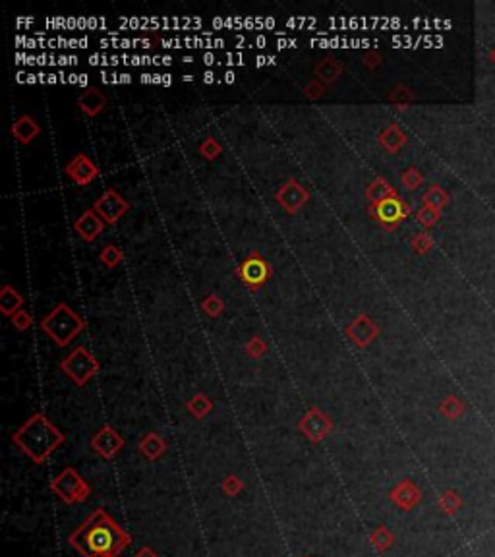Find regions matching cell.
Instances as JSON below:
<instances>
[{"label": "cell", "instance_id": "1", "mask_svg": "<svg viewBox=\"0 0 495 557\" xmlns=\"http://www.w3.org/2000/svg\"><path fill=\"white\" fill-rule=\"evenodd\" d=\"M68 544L84 557H117L132 544V536L105 509H95L68 536Z\"/></svg>", "mask_w": 495, "mask_h": 557}, {"label": "cell", "instance_id": "2", "mask_svg": "<svg viewBox=\"0 0 495 557\" xmlns=\"http://www.w3.org/2000/svg\"><path fill=\"white\" fill-rule=\"evenodd\" d=\"M64 441L62 431L43 412H33L12 436V443L35 464L47 461Z\"/></svg>", "mask_w": 495, "mask_h": 557}, {"label": "cell", "instance_id": "3", "mask_svg": "<svg viewBox=\"0 0 495 557\" xmlns=\"http://www.w3.org/2000/svg\"><path fill=\"white\" fill-rule=\"evenodd\" d=\"M86 329L84 318L72 310L66 302L56 304L45 318L41 319V331L55 342L58 349L68 347Z\"/></svg>", "mask_w": 495, "mask_h": 557}, {"label": "cell", "instance_id": "4", "mask_svg": "<svg viewBox=\"0 0 495 557\" xmlns=\"http://www.w3.org/2000/svg\"><path fill=\"white\" fill-rule=\"evenodd\" d=\"M51 490L66 505L87 502V497L91 494V488L86 482V478L81 476L76 469H72V467H66L58 476L53 478Z\"/></svg>", "mask_w": 495, "mask_h": 557}, {"label": "cell", "instance_id": "5", "mask_svg": "<svg viewBox=\"0 0 495 557\" xmlns=\"http://www.w3.org/2000/svg\"><path fill=\"white\" fill-rule=\"evenodd\" d=\"M58 368L78 387H84L93 375H97V372L101 370V364L97 362V358L87 351L86 347H76L66 358L58 362Z\"/></svg>", "mask_w": 495, "mask_h": 557}, {"label": "cell", "instance_id": "6", "mask_svg": "<svg viewBox=\"0 0 495 557\" xmlns=\"http://www.w3.org/2000/svg\"><path fill=\"white\" fill-rule=\"evenodd\" d=\"M236 277L240 278L244 287H248L250 290H260L273 277V269L258 250H252V254L236 267Z\"/></svg>", "mask_w": 495, "mask_h": 557}, {"label": "cell", "instance_id": "7", "mask_svg": "<svg viewBox=\"0 0 495 557\" xmlns=\"http://www.w3.org/2000/svg\"><path fill=\"white\" fill-rule=\"evenodd\" d=\"M335 428V422L329 414L323 412L319 406H312L298 420V430L310 443H322L329 438L331 431Z\"/></svg>", "mask_w": 495, "mask_h": 557}, {"label": "cell", "instance_id": "8", "mask_svg": "<svg viewBox=\"0 0 495 557\" xmlns=\"http://www.w3.org/2000/svg\"><path fill=\"white\" fill-rule=\"evenodd\" d=\"M369 215L374 217L383 229L395 231L410 215V206L399 196H393V198L379 201L376 206H369Z\"/></svg>", "mask_w": 495, "mask_h": 557}, {"label": "cell", "instance_id": "9", "mask_svg": "<svg viewBox=\"0 0 495 557\" xmlns=\"http://www.w3.org/2000/svg\"><path fill=\"white\" fill-rule=\"evenodd\" d=\"M93 209L101 215L105 223L117 224L130 211V201L122 198L114 188H109V190H105L99 198L95 199Z\"/></svg>", "mask_w": 495, "mask_h": 557}, {"label": "cell", "instance_id": "10", "mask_svg": "<svg viewBox=\"0 0 495 557\" xmlns=\"http://www.w3.org/2000/svg\"><path fill=\"white\" fill-rule=\"evenodd\" d=\"M89 445L93 449L95 453L99 455L105 461H112L117 457L124 445H126V439L122 438L110 424H105L99 430L95 431L93 438L89 441Z\"/></svg>", "mask_w": 495, "mask_h": 557}, {"label": "cell", "instance_id": "11", "mask_svg": "<svg viewBox=\"0 0 495 557\" xmlns=\"http://www.w3.org/2000/svg\"><path fill=\"white\" fill-rule=\"evenodd\" d=\"M389 502L393 503L395 507L399 511H404V513H410V511H414L422 503V490H420V485L414 482V480H410V478H404V480H401V482H397V484L389 490Z\"/></svg>", "mask_w": 495, "mask_h": 557}, {"label": "cell", "instance_id": "12", "mask_svg": "<svg viewBox=\"0 0 495 557\" xmlns=\"http://www.w3.org/2000/svg\"><path fill=\"white\" fill-rule=\"evenodd\" d=\"M310 198H312L310 192H308L296 178H289V180H286L275 194V199L279 201V206L283 207L289 215L298 213L300 209L310 201Z\"/></svg>", "mask_w": 495, "mask_h": 557}, {"label": "cell", "instance_id": "13", "mask_svg": "<svg viewBox=\"0 0 495 557\" xmlns=\"http://www.w3.org/2000/svg\"><path fill=\"white\" fill-rule=\"evenodd\" d=\"M379 335H381V327L369 318L368 314H360L350 326L346 327V337L356 349H368Z\"/></svg>", "mask_w": 495, "mask_h": 557}, {"label": "cell", "instance_id": "14", "mask_svg": "<svg viewBox=\"0 0 495 557\" xmlns=\"http://www.w3.org/2000/svg\"><path fill=\"white\" fill-rule=\"evenodd\" d=\"M64 173H66V176L74 184H78V186H89L99 176V167L87 157L86 153H78V155H74L66 163Z\"/></svg>", "mask_w": 495, "mask_h": 557}, {"label": "cell", "instance_id": "15", "mask_svg": "<svg viewBox=\"0 0 495 557\" xmlns=\"http://www.w3.org/2000/svg\"><path fill=\"white\" fill-rule=\"evenodd\" d=\"M105 221L101 219V215L95 211V209H86L81 215L76 219L74 223V231L78 232V236L84 242H95V240L101 236L103 229H105Z\"/></svg>", "mask_w": 495, "mask_h": 557}, {"label": "cell", "instance_id": "16", "mask_svg": "<svg viewBox=\"0 0 495 557\" xmlns=\"http://www.w3.org/2000/svg\"><path fill=\"white\" fill-rule=\"evenodd\" d=\"M138 451L151 462L161 461L169 451L165 438L157 434V431H147L140 441H138Z\"/></svg>", "mask_w": 495, "mask_h": 557}, {"label": "cell", "instance_id": "17", "mask_svg": "<svg viewBox=\"0 0 495 557\" xmlns=\"http://www.w3.org/2000/svg\"><path fill=\"white\" fill-rule=\"evenodd\" d=\"M314 74L315 80L322 81L325 88H331V86H335L341 80V76H343V64L338 62L335 56H325V58H322L319 62L315 64Z\"/></svg>", "mask_w": 495, "mask_h": 557}, {"label": "cell", "instance_id": "18", "mask_svg": "<svg viewBox=\"0 0 495 557\" xmlns=\"http://www.w3.org/2000/svg\"><path fill=\"white\" fill-rule=\"evenodd\" d=\"M78 107L79 111L84 112L86 116L95 119V116H99V114L105 111V107H107V97L103 95L97 88H87L84 93H79Z\"/></svg>", "mask_w": 495, "mask_h": 557}, {"label": "cell", "instance_id": "19", "mask_svg": "<svg viewBox=\"0 0 495 557\" xmlns=\"http://www.w3.org/2000/svg\"><path fill=\"white\" fill-rule=\"evenodd\" d=\"M12 135L16 137L18 142L22 145L32 144L33 140L41 134V126L37 124V120L29 116V114H22L20 119L12 124Z\"/></svg>", "mask_w": 495, "mask_h": 557}, {"label": "cell", "instance_id": "20", "mask_svg": "<svg viewBox=\"0 0 495 557\" xmlns=\"http://www.w3.org/2000/svg\"><path fill=\"white\" fill-rule=\"evenodd\" d=\"M25 298L24 295L14 288L12 285H4L0 288V311L6 316V318H12L14 314H18L20 310H24Z\"/></svg>", "mask_w": 495, "mask_h": 557}, {"label": "cell", "instance_id": "21", "mask_svg": "<svg viewBox=\"0 0 495 557\" xmlns=\"http://www.w3.org/2000/svg\"><path fill=\"white\" fill-rule=\"evenodd\" d=\"M378 142L385 152L397 153L402 145L407 144V134L397 124H389L381 130V134L378 135Z\"/></svg>", "mask_w": 495, "mask_h": 557}, {"label": "cell", "instance_id": "22", "mask_svg": "<svg viewBox=\"0 0 495 557\" xmlns=\"http://www.w3.org/2000/svg\"><path fill=\"white\" fill-rule=\"evenodd\" d=\"M393 196H399V194L391 186V182L387 178H383V176H379L374 182H369L368 188H366V199L369 201V206H376L379 201H383L387 198H393Z\"/></svg>", "mask_w": 495, "mask_h": 557}, {"label": "cell", "instance_id": "23", "mask_svg": "<svg viewBox=\"0 0 495 557\" xmlns=\"http://www.w3.org/2000/svg\"><path fill=\"white\" fill-rule=\"evenodd\" d=\"M395 542H397V538H395L393 530L387 528L385 525L376 526V528L369 532V544L376 548L378 553H387V551L395 546Z\"/></svg>", "mask_w": 495, "mask_h": 557}, {"label": "cell", "instance_id": "24", "mask_svg": "<svg viewBox=\"0 0 495 557\" xmlns=\"http://www.w3.org/2000/svg\"><path fill=\"white\" fill-rule=\"evenodd\" d=\"M186 408H188V412L192 414L196 420H204L207 414L213 412L215 405H213V401L207 397L205 393H196V395L186 403Z\"/></svg>", "mask_w": 495, "mask_h": 557}, {"label": "cell", "instance_id": "25", "mask_svg": "<svg viewBox=\"0 0 495 557\" xmlns=\"http://www.w3.org/2000/svg\"><path fill=\"white\" fill-rule=\"evenodd\" d=\"M464 505V499L463 495L458 494L456 490H445L443 494L437 497V507H440L441 513H445V515H456L458 511L463 509Z\"/></svg>", "mask_w": 495, "mask_h": 557}, {"label": "cell", "instance_id": "26", "mask_svg": "<svg viewBox=\"0 0 495 557\" xmlns=\"http://www.w3.org/2000/svg\"><path fill=\"white\" fill-rule=\"evenodd\" d=\"M464 403L463 398L455 397V395H449V397H445L443 401H441L440 405V412L445 416V418H449V420H456V418H461L464 414Z\"/></svg>", "mask_w": 495, "mask_h": 557}, {"label": "cell", "instance_id": "27", "mask_svg": "<svg viewBox=\"0 0 495 557\" xmlns=\"http://www.w3.org/2000/svg\"><path fill=\"white\" fill-rule=\"evenodd\" d=\"M99 260H101V263L107 269H117L118 265L122 263V260H124V252L118 246H114V244H107L101 250Z\"/></svg>", "mask_w": 495, "mask_h": 557}, {"label": "cell", "instance_id": "28", "mask_svg": "<svg viewBox=\"0 0 495 557\" xmlns=\"http://www.w3.org/2000/svg\"><path fill=\"white\" fill-rule=\"evenodd\" d=\"M199 308L209 316L211 319H217L223 316V311H225V302H223V298L217 295H207L199 302Z\"/></svg>", "mask_w": 495, "mask_h": 557}, {"label": "cell", "instance_id": "29", "mask_svg": "<svg viewBox=\"0 0 495 557\" xmlns=\"http://www.w3.org/2000/svg\"><path fill=\"white\" fill-rule=\"evenodd\" d=\"M199 155L207 161H215L217 157L223 155V145H220L215 137L209 135V137H205L204 142L199 144Z\"/></svg>", "mask_w": 495, "mask_h": 557}, {"label": "cell", "instance_id": "30", "mask_svg": "<svg viewBox=\"0 0 495 557\" xmlns=\"http://www.w3.org/2000/svg\"><path fill=\"white\" fill-rule=\"evenodd\" d=\"M268 342H265V339L261 337V335H253L250 341L246 342V352H248V356L253 360H260L265 356V352H268Z\"/></svg>", "mask_w": 495, "mask_h": 557}, {"label": "cell", "instance_id": "31", "mask_svg": "<svg viewBox=\"0 0 495 557\" xmlns=\"http://www.w3.org/2000/svg\"><path fill=\"white\" fill-rule=\"evenodd\" d=\"M422 201H424V206L433 207V209H441V207L447 203V194L441 190L440 186H432V188L422 196Z\"/></svg>", "mask_w": 495, "mask_h": 557}, {"label": "cell", "instance_id": "32", "mask_svg": "<svg viewBox=\"0 0 495 557\" xmlns=\"http://www.w3.org/2000/svg\"><path fill=\"white\" fill-rule=\"evenodd\" d=\"M220 490H223V494L228 495V497H236V495L244 492L242 478L238 476V474H227L225 480L220 482Z\"/></svg>", "mask_w": 495, "mask_h": 557}, {"label": "cell", "instance_id": "33", "mask_svg": "<svg viewBox=\"0 0 495 557\" xmlns=\"http://www.w3.org/2000/svg\"><path fill=\"white\" fill-rule=\"evenodd\" d=\"M401 182L407 190H416L424 182V176H422V173L418 168L410 167L401 175Z\"/></svg>", "mask_w": 495, "mask_h": 557}, {"label": "cell", "instance_id": "34", "mask_svg": "<svg viewBox=\"0 0 495 557\" xmlns=\"http://www.w3.org/2000/svg\"><path fill=\"white\" fill-rule=\"evenodd\" d=\"M440 217H441L440 209H433V207L424 206L422 209H420V211H418L416 219H418V223L424 224L425 229H430V227H433V224L440 221Z\"/></svg>", "mask_w": 495, "mask_h": 557}, {"label": "cell", "instance_id": "35", "mask_svg": "<svg viewBox=\"0 0 495 557\" xmlns=\"http://www.w3.org/2000/svg\"><path fill=\"white\" fill-rule=\"evenodd\" d=\"M10 321H12L14 329H16V331H20V333L27 331V329H29L33 323L32 316H29V311L27 310H20L18 314H14V316L10 318Z\"/></svg>", "mask_w": 495, "mask_h": 557}, {"label": "cell", "instance_id": "36", "mask_svg": "<svg viewBox=\"0 0 495 557\" xmlns=\"http://www.w3.org/2000/svg\"><path fill=\"white\" fill-rule=\"evenodd\" d=\"M432 246H433L432 239H430V234H425V232H420V234H416V236L412 239V248H414V252L420 255L428 254Z\"/></svg>", "mask_w": 495, "mask_h": 557}, {"label": "cell", "instance_id": "37", "mask_svg": "<svg viewBox=\"0 0 495 557\" xmlns=\"http://www.w3.org/2000/svg\"><path fill=\"white\" fill-rule=\"evenodd\" d=\"M323 93H325V86H323L319 80H315V78L308 83L306 88H304V95H306V99H310V101H317Z\"/></svg>", "mask_w": 495, "mask_h": 557}, {"label": "cell", "instance_id": "38", "mask_svg": "<svg viewBox=\"0 0 495 557\" xmlns=\"http://www.w3.org/2000/svg\"><path fill=\"white\" fill-rule=\"evenodd\" d=\"M410 99H412V95H410V91L407 88H397L393 93L389 95V101H393V103L397 105H407Z\"/></svg>", "mask_w": 495, "mask_h": 557}, {"label": "cell", "instance_id": "39", "mask_svg": "<svg viewBox=\"0 0 495 557\" xmlns=\"http://www.w3.org/2000/svg\"><path fill=\"white\" fill-rule=\"evenodd\" d=\"M362 62H364V66H366L368 70H374V68H378L379 62H381V56H379L378 51H366V55L362 56Z\"/></svg>", "mask_w": 495, "mask_h": 557}, {"label": "cell", "instance_id": "40", "mask_svg": "<svg viewBox=\"0 0 495 557\" xmlns=\"http://www.w3.org/2000/svg\"><path fill=\"white\" fill-rule=\"evenodd\" d=\"M134 557H159V553L151 548L150 544H145V546H142V548L136 551Z\"/></svg>", "mask_w": 495, "mask_h": 557}, {"label": "cell", "instance_id": "41", "mask_svg": "<svg viewBox=\"0 0 495 557\" xmlns=\"http://www.w3.org/2000/svg\"><path fill=\"white\" fill-rule=\"evenodd\" d=\"M225 58H227V62H225V64H228V66H232V64H236V66H240V64H244V56L242 55H230V53H228V55L225 56Z\"/></svg>", "mask_w": 495, "mask_h": 557}, {"label": "cell", "instance_id": "42", "mask_svg": "<svg viewBox=\"0 0 495 557\" xmlns=\"http://www.w3.org/2000/svg\"><path fill=\"white\" fill-rule=\"evenodd\" d=\"M265 64H275V56H258V58H256V66H258V68L265 66Z\"/></svg>", "mask_w": 495, "mask_h": 557}, {"label": "cell", "instance_id": "43", "mask_svg": "<svg viewBox=\"0 0 495 557\" xmlns=\"http://www.w3.org/2000/svg\"><path fill=\"white\" fill-rule=\"evenodd\" d=\"M279 47L281 48H289V47H296V39H281L279 41Z\"/></svg>", "mask_w": 495, "mask_h": 557}, {"label": "cell", "instance_id": "44", "mask_svg": "<svg viewBox=\"0 0 495 557\" xmlns=\"http://www.w3.org/2000/svg\"><path fill=\"white\" fill-rule=\"evenodd\" d=\"M204 60H205V64H207V66H209V64H213V62H217V58H215V56H213L211 53H207V55H204Z\"/></svg>", "mask_w": 495, "mask_h": 557}, {"label": "cell", "instance_id": "45", "mask_svg": "<svg viewBox=\"0 0 495 557\" xmlns=\"http://www.w3.org/2000/svg\"><path fill=\"white\" fill-rule=\"evenodd\" d=\"M204 81H205V83H213V81H215V74H213V72H205L204 74Z\"/></svg>", "mask_w": 495, "mask_h": 557}, {"label": "cell", "instance_id": "46", "mask_svg": "<svg viewBox=\"0 0 495 557\" xmlns=\"http://www.w3.org/2000/svg\"><path fill=\"white\" fill-rule=\"evenodd\" d=\"M225 83H235V72L228 70V72L225 74Z\"/></svg>", "mask_w": 495, "mask_h": 557}, {"label": "cell", "instance_id": "47", "mask_svg": "<svg viewBox=\"0 0 495 557\" xmlns=\"http://www.w3.org/2000/svg\"><path fill=\"white\" fill-rule=\"evenodd\" d=\"M130 81H132L130 74H120V83H130Z\"/></svg>", "mask_w": 495, "mask_h": 557}, {"label": "cell", "instance_id": "48", "mask_svg": "<svg viewBox=\"0 0 495 557\" xmlns=\"http://www.w3.org/2000/svg\"><path fill=\"white\" fill-rule=\"evenodd\" d=\"M256 45H258V47H265V45H268V39H265V37H258V39H256Z\"/></svg>", "mask_w": 495, "mask_h": 557}, {"label": "cell", "instance_id": "49", "mask_svg": "<svg viewBox=\"0 0 495 557\" xmlns=\"http://www.w3.org/2000/svg\"><path fill=\"white\" fill-rule=\"evenodd\" d=\"M78 83H79V86H86V83H87V76H86V74H79V76H78Z\"/></svg>", "mask_w": 495, "mask_h": 557}, {"label": "cell", "instance_id": "50", "mask_svg": "<svg viewBox=\"0 0 495 557\" xmlns=\"http://www.w3.org/2000/svg\"><path fill=\"white\" fill-rule=\"evenodd\" d=\"M182 80H184V81H192V80H194V76H184Z\"/></svg>", "mask_w": 495, "mask_h": 557}, {"label": "cell", "instance_id": "51", "mask_svg": "<svg viewBox=\"0 0 495 557\" xmlns=\"http://www.w3.org/2000/svg\"><path fill=\"white\" fill-rule=\"evenodd\" d=\"M302 557H310V556H302Z\"/></svg>", "mask_w": 495, "mask_h": 557}, {"label": "cell", "instance_id": "52", "mask_svg": "<svg viewBox=\"0 0 495 557\" xmlns=\"http://www.w3.org/2000/svg\"><path fill=\"white\" fill-rule=\"evenodd\" d=\"M99 557H103V556H99Z\"/></svg>", "mask_w": 495, "mask_h": 557}]
</instances>
